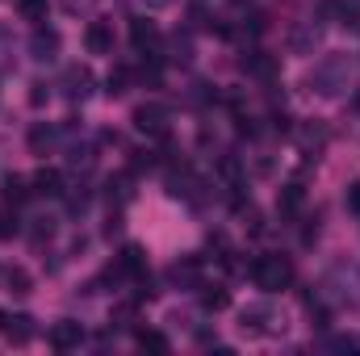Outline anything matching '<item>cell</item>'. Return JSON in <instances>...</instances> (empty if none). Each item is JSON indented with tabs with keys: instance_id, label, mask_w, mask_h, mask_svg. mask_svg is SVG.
<instances>
[{
	"instance_id": "cell-18",
	"label": "cell",
	"mask_w": 360,
	"mask_h": 356,
	"mask_svg": "<svg viewBox=\"0 0 360 356\" xmlns=\"http://www.w3.org/2000/svg\"><path fill=\"white\" fill-rule=\"evenodd\" d=\"M130 80H134L130 68H113L109 80H105V92H109V96H126V92H130Z\"/></svg>"
},
{
	"instance_id": "cell-2",
	"label": "cell",
	"mask_w": 360,
	"mask_h": 356,
	"mask_svg": "<svg viewBox=\"0 0 360 356\" xmlns=\"http://www.w3.org/2000/svg\"><path fill=\"white\" fill-rule=\"evenodd\" d=\"M252 281H256L264 293L289 289V285H293V265H289V256H260V260L252 265Z\"/></svg>"
},
{
	"instance_id": "cell-25",
	"label": "cell",
	"mask_w": 360,
	"mask_h": 356,
	"mask_svg": "<svg viewBox=\"0 0 360 356\" xmlns=\"http://www.w3.org/2000/svg\"><path fill=\"white\" fill-rule=\"evenodd\" d=\"M63 4V13H72V17H84V13H92L101 0H59Z\"/></svg>"
},
{
	"instance_id": "cell-11",
	"label": "cell",
	"mask_w": 360,
	"mask_h": 356,
	"mask_svg": "<svg viewBox=\"0 0 360 356\" xmlns=\"http://www.w3.org/2000/svg\"><path fill=\"white\" fill-rule=\"evenodd\" d=\"M302 205H306V193H302V184H285V189H281V197H276V210H281V218H297V214H302Z\"/></svg>"
},
{
	"instance_id": "cell-13",
	"label": "cell",
	"mask_w": 360,
	"mask_h": 356,
	"mask_svg": "<svg viewBox=\"0 0 360 356\" xmlns=\"http://www.w3.org/2000/svg\"><path fill=\"white\" fill-rule=\"evenodd\" d=\"M34 193H38V197H59V193H63V177H59L55 168L34 172Z\"/></svg>"
},
{
	"instance_id": "cell-16",
	"label": "cell",
	"mask_w": 360,
	"mask_h": 356,
	"mask_svg": "<svg viewBox=\"0 0 360 356\" xmlns=\"http://www.w3.org/2000/svg\"><path fill=\"white\" fill-rule=\"evenodd\" d=\"M201 306L205 310H226L231 306V293L222 285H201Z\"/></svg>"
},
{
	"instance_id": "cell-27",
	"label": "cell",
	"mask_w": 360,
	"mask_h": 356,
	"mask_svg": "<svg viewBox=\"0 0 360 356\" xmlns=\"http://www.w3.org/2000/svg\"><path fill=\"white\" fill-rule=\"evenodd\" d=\"M340 25H348V30L360 34V0H348V4H344V21H340Z\"/></svg>"
},
{
	"instance_id": "cell-4",
	"label": "cell",
	"mask_w": 360,
	"mask_h": 356,
	"mask_svg": "<svg viewBox=\"0 0 360 356\" xmlns=\"http://www.w3.org/2000/svg\"><path fill=\"white\" fill-rule=\"evenodd\" d=\"M243 331H252V336H276V331H285V323H281V314L272 306H248L243 310Z\"/></svg>"
},
{
	"instance_id": "cell-23",
	"label": "cell",
	"mask_w": 360,
	"mask_h": 356,
	"mask_svg": "<svg viewBox=\"0 0 360 356\" xmlns=\"http://www.w3.org/2000/svg\"><path fill=\"white\" fill-rule=\"evenodd\" d=\"M344 4H348V0H323V4H319V17H323V21H344Z\"/></svg>"
},
{
	"instance_id": "cell-28",
	"label": "cell",
	"mask_w": 360,
	"mask_h": 356,
	"mask_svg": "<svg viewBox=\"0 0 360 356\" xmlns=\"http://www.w3.org/2000/svg\"><path fill=\"white\" fill-rule=\"evenodd\" d=\"M46 101H51V89H46V84H30V105H34V109H42Z\"/></svg>"
},
{
	"instance_id": "cell-8",
	"label": "cell",
	"mask_w": 360,
	"mask_h": 356,
	"mask_svg": "<svg viewBox=\"0 0 360 356\" xmlns=\"http://www.w3.org/2000/svg\"><path fill=\"white\" fill-rule=\"evenodd\" d=\"M59 55V34L55 30H34V38H30V59H38V63H51Z\"/></svg>"
},
{
	"instance_id": "cell-24",
	"label": "cell",
	"mask_w": 360,
	"mask_h": 356,
	"mask_svg": "<svg viewBox=\"0 0 360 356\" xmlns=\"http://www.w3.org/2000/svg\"><path fill=\"white\" fill-rule=\"evenodd\" d=\"M30 193H34V189H25V180H17V177L8 180V184H4V197H8L13 205H21V201H25Z\"/></svg>"
},
{
	"instance_id": "cell-12",
	"label": "cell",
	"mask_w": 360,
	"mask_h": 356,
	"mask_svg": "<svg viewBox=\"0 0 360 356\" xmlns=\"http://www.w3.org/2000/svg\"><path fill=\"white\" fill-rule=\"evenodd\" d=\"M63 84H68L63 92H68L72 101H84V96H89V89H92V72H89V68H68Z\"/></svg>"
},
{
	"instance_id": "cell-19",
	"label": "cell",
	"mask_w": 360,
	"mask_h": 356,
	"mask_svg": "<svg viewBox=\"0 0 360 356\" xmlns=\"http://www.w3.org/2000/svg\"><path fill=\"white\" fill-rule=\"evenodd\" d=\"M0 281L8 285V293H30V272L25 268H0Z\"/></svg>"
},
{
	"instance_id": "cell-17",
	"label": "cell",
	"mask_w": 360,
	"mask_h": 356,
	"mask_svg": "<svg viewBox=\"0 0 360 356\" xmlns=\"http://www.w3.org/2000/svg\"><path fill=\"white\" fill-rule=\"evenodd\" d=\"M8 340H13V344H30V340H34V319H30V314L8 319Z\"/></svg>"
},
{
	"instance_id": "cell-26",
	"label": "cell",
	"mask_w": 360,
	"mask_h": 356,
	"mask_svg": "<svg viewBox=\"0 0 360 356\" xmlns=\"http://www.w3.org/2000/svg\"><path fill=\"white\" fill-rule=\"evenodd\" d=\"M344 210H348V214H360V180H352V184L344 189Z\"/></svg>"
},
{
	"instance_id": "cell-1",
	"label": "cell",
	"mask_w": 360,
	"mask_h": 356,
	"mask_svg": "<svg viewBox=\"0 0 360 356\" xmlns=\"http://www.w3.org/2000/svg\"><path fill=\"white\" fill-rule=\"evenodd\" d=\"M310 89L319 92V96H340V92L348 89V55H327L323 63H314Z\"/></svg>"
},
{
	"instance_id": "cell-14",
	"label": "cell",
	"mask_w": 360,
	"mask_h": 356,
	"mask_svg": "<svg viewBox=\"0 0 360 356\" xmlns=\"http://www.w3.org/2000/svg\"><path fill=\"white\" fill-rule=\"evenodd\" d=\"M243 68H248L252 76H260V80H272V76H276V59H272V55H264V51H252Z\"/></svg>"
},
{
	"instance_id": "cell-9",
	"label": "cell",
	"mask_w": 360,
	"mask_h": 356,
	"mask_svg": "<svg viewBox=\"0 0 360 356\" xmlns=\"http://www.w3.org/2000/svg\"><path fill=\"white\" fill-rule=\"evenodd\" d=\"M117 272H122V276H130V281H143V276H147V256H143V248H139V243L122 248V256H117Z\"/></svg>"
},
{
	"instance_id": "cell-20",
	"label": "cell",
	"mask_w": 360,
	"mask_h": 356,
	"mask_svg": "<svg viewBox=\"0 0 360 356\" xmlns=\"http://www.w3.org/2000/svg\"><path fill=\"white\" fill-rule=\"evenodd\" d=\"M30 147H34V151L55 147V130H51V126H34V130H30Z\"/></svg>"
},
{
	"instance_id": "cell-6",
	"label": "cell",
	"mask_w": 360,
	"mask_h": 356,
	"mask_svg": "<svg viewBox=\"0 0 360 356\" xmlns=\"http://www.w3.org/2000/svg\"><path fill=\"white\" fill-rule=\"evenodd\" d=\"M84 46H89V55H113V25L109 21H89Z\"/></svg>"
},
{
	"instance_id": "cell-3",
	"label": "cell",
	"mask_w": 360,
	"mask_h": 356,
	"mask_svg": "<svg viewBox=\"0 0 360 356\" xmlns=\"http://www.w3.org/2000/svg\"><path fill=\"white\" fill-rule=\"evenodd\" d=\"M168 126H172V109H168V105L151 101V105H139V109H134V130H143V134H151V139H164Z\"/></svg>"
},
{
	"instance_id": "cell-5",
	"label": "cell",
	"mask_w": 360,
	"mask_h": 356,
	"mask_svg": "<svg viewBox=\"0 0 360 356\" xmlns=\"http://www.w3.org/2000/svg\"><path fill=\"white\" fill-rule=\"evenodd\" d=\"M46 344H51L55 352H72V348H80V344H84V327H80V323H72V319H59V323L46 331Z\"/></svg>"
},
{
	"instance_id": "cell-21",
	"label": "cell",
	"mask_w": 360,
	"mask_h": 356,
	"mask_svg": "<svg viewBox=\"0 0 360 356\" xmlns=\"http://www.w3.org/2000/svg\"><path fill=\"white\" fill-rule=\"evenodd\" d=\"M25 21H46V0H17Z\"/></svg>"
},
{
	"instance_id": "cell-22",
	"label": "cell",
	"mask_w": 360,
	"mask_h": 356,
	"mask_svg": "<svg viewBox=\"0 0 360 356\" xmlns=\"http://www.w3.org/2000/svg\"><path fill=\"white\" fill-rule=\"evenodd\" d=\"M197 260H184V265H172V281H180V285H197Z\"/></svg>"
},
{
	"instance_id": "cell-15",
	"label": "cell",
	"mask_w": 360,
	"mask_h": 356,
	"mask_svg": "<svg viewBox=\"0 0 360 356\" xmlns=\"http://www.w3.org/2000/svg\"><path fill=\"white\" fill-rule=\"evenodd\" d=\"M134 344H139L143 352H155V356H164L168 348H172L164 331H139V336H134Z\"/></svg>"
},
{
	"instance_id": "cell-7",
	"label": "cell",
	"mask_w": 360,
	"mask_h": 356,
	"mask_svg": "<svg viewBox=\"0 0 360 356\" xmlns=\"http://www.w3.org/2000/svg\"><path fill=\"white\" fill-rule=\"evenodd\" d=\"M130 42H134L139 51L155 55V51H160V30H155V21H147V17H134V21H130Z\"/></svg>"
},
{
	"instance_id": "cell-10",
	"label": "cell",
	"mask_w": 360,
	"mask_h": 356,
	"mask_svg": "<svg viewBox=\"0 0 360 356\" xmlns=\"http://www.w3.org/2000/svg\"><path fill=\"white\" fill-rule=\"evenodd\" d=\"M314 46H319V25H314V21L289 30V51H293V55H310Z\"/></svg>"
},
{
	"instance_id": "cell-30",
	"label": "cell",
	"mask_w": 360,
	"mask_h": 356,
	"mask_svg": "<svg viewBox=\"0 0 360 356\" xmlns=\"http://www.w3.org/2000/svg\"><path fill=\"white\" fill-rule=\"evenodd\" d=\"M4 323H8V319H4V310H0V327H4Z\"/></svg>"
},
{
	"instance_id": "cell-29",
	"label": "cell",
	"mask_w": 360,
	"mask_h": 356,
	"mask_svg": "<svg viewBox=\"0 0 360 356\" xmlns=\"http://www.w3.org/2000/svg\"><path fill=\"white\" fill-rule=\"evenodd\" d=\"M151 4H155V8H164V4H168V0H151Z\"/></svg>"
}]
</instances>
